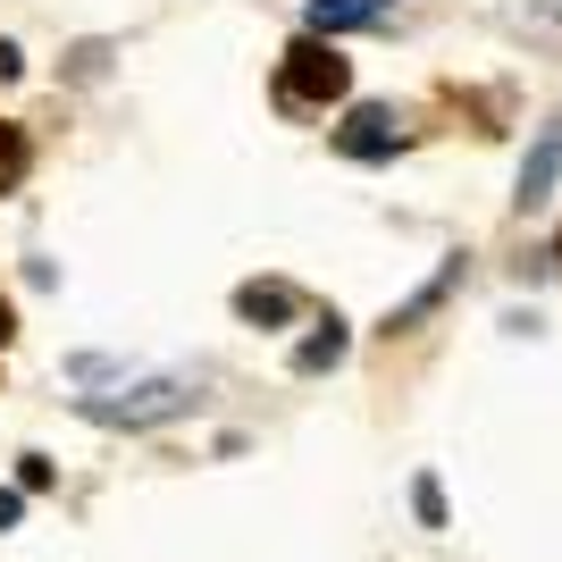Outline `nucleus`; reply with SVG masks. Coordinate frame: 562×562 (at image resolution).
I'll use <instances>...</instances> for the list:
<instances>
[{"instance_id": "f257e3e1", "label": "nucleus", "mask_w": 562, "mask_h": 562, "mask_svg": "<svg viewBox=\"0 0 562 562\" xmlns=\"http://www.w3.org/2000/svg\"><path fill=\"white\" fill-rule=\"evenodd\" d=\"M345 93H352V59L328 43V34H294L285 59H278V76H269V101H278L285 117H328Z\"/></svg>"}, {"instance_id": "f03ea898", "label": "nucleus", "mask_w": 562, "mask_h": 562, "mask_svg": "<svg viewBox=\"0 0 562 562\" xmlns=\"http://www.w3.org/2000/svg\"><path fill=\"white\" fill-rule=\"evenodd\" d=\"M76 412L93 428H160V420H186L193 412V378H135L117 395H76Z\"/></svg>"}, {"instance_id": "7ed1b4c3", "label": "nucleus", "mask_w": 562, "mask_h": 562, "mask_svg": "<svg viewBox=\"0 0 562 562\" xmlns=\"http://www.w3.org/2000/svg\"><path fill=\"white\" fill-rule=\"evenodd\" d=\"M336 151H345V160H361V168H378V160H395L403 143H412V126H403L395 110H386V101H361V110H345V126H336Z\"/></svg>"}, {"instance_id": "20e7f679", "label": "nucleus", "mask_w": 562, "mask_h": 562, "mask_svg": "<svg viewBox=\"0 0 562 562\" xmlns=\"http://www.w3.org/2000/svg\"><path fill=\"white\" fill-rule=\"evenodd\" d=\"M554 186H562V110L538 126V143H529V160H520V186H513V211L529 218V211H546L554 202Z\"/></svg>"}, {"instance_id": "39448f33", "label": "nucleus", "mask_w": 562, "mask_h": 562, "mask_svg": "<svg viewBox=\"0 0 562 562\" xmlns=\"http://www.w3.org/2000/svg\"><path fill=\"white\" fill-rule=\"evenodd\" d=\"M235 319L244 328H285V319H303V294L285 278H252V285H235Z\"/></svg>"}, {"instance_id": "423d86ee", "label": "nucleus", "mask_w": 562, "mask_h": 562, "mask_svg": "<svg viewBox=\"0 0 562 562\" xmlns=\"http://www.w3.org/2000/svg\"><path fill=\"white\" fill-rule=\"evenodd\" d=\"M395 18V0H303V25L311 34H361V25H386Z\"/></svg>"}, {"instance_id": "0eeeda50", "label": "nucleus", "mask_w": 562, "mask_h": 562, "mask_svg": "<svg viewBox=\"0 0 562 562\" xmlns=\"http://www.w3.org/2000/svg\"><path fill=\"white\" fill-rule=\"evenodd\" d=\"M453 285H462V252H453L446 269H437V278H428L420 294H412V303H395V311H386V328H378V336H412V328H420V319H428V311H437V303H446V294H453Z\"/></svg>"}, {"instance_id": "6e6552de", "label": "nucleus", "mask_w": 562, "mask_h": 562, "mask_svg": "<svg viewBox=\"0 0 562 562\" xmlns=\"http://www.w3.org/2000/svg\"><path fill=\"white\" fill-rule=\"evenodd\" d=\"M345 352H352V336H345V319L328 311V319H319V336H303V345H294V370H303V378H319V370H336Z\"/></svg>"}, {"instance_id": "1a4fd4ad", "label": "nucleus", "mask_w": 562, "mask_h": 562, "mask_svg": "<svg viewBox=\"0 0 562 562\" xmlns=\"http://www.w3.org/2000/svg\"><path fill=\"white\" fill-rule=\"evenodd\" d=\"M25 177H34V135H25L18 117H0V202L25 193Z\"/></svg>"}, {"instance_id": "9d476101", "label": "nucleus", "mask_w": 562, "mask_h": 562, "mask_svg": "<svg viewBox=\"0 0 562 562\" xmlns=\"http://www.w3.org/2000/svg\"><path fill=\"white\" fill-rule=\"evenodd\" d=\"M412 513H420V529H446V487H437V470L412 479Z\"/></svg>"}, {"instance_id": "9b49d317", "label": "nucleus", "mask_w": 562, "mask_h": 562, "mask_svg": "<svg viewBox=\"0 0 562 562\" xmlns=\"http://www.w3.org/2000/svg\"><path fill=\"white\" fill-rule=\"evenodd\" d=\"M18 487H25V495L50 487V462H43V453H18Z\"/></svg>"}, {"instance_id": "f8f14e48", "label": "nucleus", "mask_w": 562, "mask_h": 562, "mask_svg": "<svg viewBox=\"0 0 562 562\" xmlns=\"http://www.w3.org/2000/svg\"><path fill=\"white\" fill-rule=\"evenodd\" d=\"M18 513H25V487H0V529H18Z\"/></svg>"}, {"instance_id": "ddd939ff", "label": "nucleus", "mask_w": 562, "mask_h": 562, "mask_svg": "<svg viewBox=\"0 0 562 562\" xmlns=\"http://www.w3.org/2000/svg\"><path fill=\"white\" fill-rule=\"evenodd\" d=\"M18 76H25V50H18V43H0V85H18Z\"/></svg>"}, {"instance_id": "4468645a", "label": "nucleus", "mask_w": 562, "mask_h": 562, "mask_svg": "<svg viewBox=\"0 0 562 562\" xmlns=\"http://www.w3.org/2000/svg\"><path fill=\"white\" fill-rule=\"evenodd\" d=\"M9 336H18V311H9V294H0V352H9Z\"/></svg>"}, {"instance_id": "2eb2a0df", "label": "nucleus", "mask_w": 562, "mask_h": 562, "mask_svg": "<svg viewBox=\"0 0 562 562\" xmlns=\"http://www.w3.org/2000/svg\"><path fill=\"white\" fill-rule=\"evenodd\" d=\"M554 252H562V235H554Z\"/></svg>"}]
</instances>
